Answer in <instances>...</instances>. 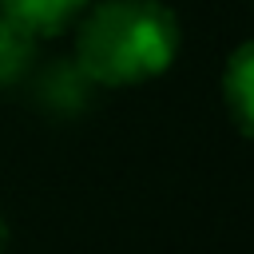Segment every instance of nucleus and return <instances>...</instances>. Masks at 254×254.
Listing matches in <instances>:
<instances>
[{"label":"nucleus","mask_w":254,"mask_h":254,"mask_svg":"<svg viewBox=\"0 0 254 254\" xmlns=\"http://www.w3.org/2000/svg\"><path fill=\"white\" fill-rule=\"evenodd\" d=\"M183 28L163 0H91L75 20V64L95 87H135L163 75Z\"/></svg>","instance_id":"1"},{"label":"nucleus","mask_w":254,"mask_h":254,"mask_svg":"<svg viewBox=\"0 0 254 254\" xmlns=\"http://www.w3.org/2000/svg\"><path fill=\"white\" fill-rule=\"evenodd\" d=\"M28 79H32V99L52 119H71V115L87 111V103L95 95V83L87 79V71L75 60H52L40 71H32Z\"/></svg>","instance_id":"2"},{"label":"nucleus","mask_w":254,"mask_h":254,"mask_svg":"<svg viewBox=\"0 0 254 254\" xmlns=\"http://www.w3.org/2000/svg\"><path fill=\"white\" fill-rule=\"evenodd\" d=\"M222 99L246 139H254V40L238 44L222 67Z\"/></svg>","instance_id":"3"},{"label":"nucleus","mask_w":254,"mask_h":254,"mask_svg":"<svg viewBox=\"0 0 254 254\" xmlns=\"http://www.w3.org/2000/svg\"><path fill=\"white\" fill-rule=\"evenodd\" d=\"M87 4L91 0H0V12L16 20L24 32H32L36 40H44V36H60L64 28H71Z\"/></svg>","instance_id":"4"},{"label":"nucleus","mask_w":254,"mask_h":254,"mask_svg":"<svg viewBox=\"0 0 254 254\" xmlns=\"http://www.w3.org/2000/svg\"><path fill=\"white\" fill-rule=\"evenodd\" d=\"M36 71V36L0 12V87H16Z\"/></svg>","instance_id":"5"},{"label":"nucleus","mask_w":254,"mask_h":254,"mask_svg":"<svg viewBox=\"0 0 254 254\" xmlns=\"http://www.w3.org/2000/svg\"><path fill=\"white\" fill-rule=\"evenodd\" d=\"M8 246V222H4V214H0V250Z\"/></svg>","instance_id":"6"}]
</instances>
